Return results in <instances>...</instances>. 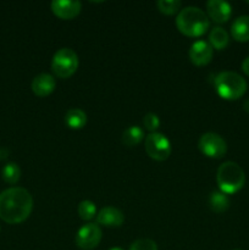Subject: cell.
I'll return each mask as SVG.
<instances>
[{
  "label": "cell",
  "instance_id": "19",
  "mask_svg": "<svg viewBox=\"0 0 249 250\" xmlns=\"http://www.w3.org/2000/svg\"><path fill=\"white\" fill-rule=\"evenodd\" d=\"M1 176L5 182L9 183V185H15L21 178V168H20V166L17 164L7 163L2 167Z\"/></svg>",
  "mask_w": 249,
  "mask_h": 250
},
{
  "label": "cell",
  "instance_id": "7",
  "mask_svg": "<svg viewBox=\"0 0 249 250\" xmlns=\"http://www.w3.org/2000/svg\"><path fill=\"white\" fill-rule=\"evenodd\" d=\"M198 148L207 158L211 159H221L227 153L226 141L215 132L202 134L198 142Z\"/></svg>",
  "mask_w": 249,
  "mask_h": 250
},
{
  "label": "cell",
  "instance_id": "18",
  "mask_svg": "<svg viewBox=\"0 0 249 250\" xmlns=\"http://www.w3.org/2000/svg\"><path fill=\"white\" fill-rule=\"evenodd\" d=\"M144 139V131L142 127L139 126H129L128 128H126L122 133V143L126 146H137V144L141 143Z\"/></svg>",
  "mask_w": 249,
  "mask_h": 250
},
{
  "label": "cell",
  "instance_id": "23",
  "mask_svg": "<svg viewBox=\"0 0 249 250\" xmlns=\"http://www.w3.org/2000/svg\"><path fill=\"white\" fill-rule=\"evenodd\" d=\"M129 250H158V246L149 238H141L134 241L129 247Z\"/></svg>",
  "mask_w": 249,
  "mask_h": 250
},
{
  "label": "cell",
  "instance_id": "11",
  "mask_svg": "<svg viewBox=\"0 0 249 250\" xmlns=\"http://www.w3.org/2000/svg\"><path fill=\"white\" fill-rule=\"evenodd\" d=\"M207 15L215 23H225L232 15V6L224 0H209L207 2Z\"/></svg>",
  "mask_w": 249,
  "mask_h": 250
},
{
  "label": "cell",
  "instance_id": "5",
  "mask_svg": "<svg viewBox=\"0 0 249 250\" xmlns=\"http://www.w3.org/2000/svg\"><path fill=\"white\" fill-rule=\"evenodd\" d=\"M78 55L71 48H61L54 54L51 70L59 78H70L78 68Z\"/></svg>",
  "mask_w": 249,
  "mask_h": 250
},
{
  "label": "cell",
  "instance_id": "24",
  "mask_svg": "<svg viewBox=\"0 0 249 250\" xmlns=\"http://www.w3.org/2000/svg\"><path fill=\"white\" fill-rule=\"evenodd\" d=\"M242 71H243L247 76H249V56L244 59L243 62H242Z\"/></svg>",
  "mask_w": 249,
  "mask_h": 250
},
{
  "label": "cell",
  "instance_id": "25",
  "mask_svg": "<svg viewBox=\"0 0 249 250\" xmlns=\"http://www.w3.org/2000/svg\"><path fill=\"white\" fill-rule=\"evenodd\" d=\"M9 156V150L5 148H0V160H5Z\"/></svg>",
  "mask_w": 249,
  "mask_h": 250
},
{
  "label": "cell",
  "instance_id": "14",
  "mask_svg": "<svg viewBox=\"0 0 249 250\" xmlns=\"http://www.w3.org/2000/svg\"><path fill=\"white\" fill-rule=\"evenodd\" d=\"M232 38L237 42H248L249 41V16L237 17L231 26Z\"/></svg>",
  "mask_w": 249,
  "mask_h": 250
},
{
  "label": "cell",
  "instance_id": "28",
  "mask_svg": "<svg viewBox=\"0 0 249 250\" xmlns=\"http://www.w3.org/2000/svg\"><path fill=\"white\" fill-rule=\"evenodd\" d=\"M233 250H239V249H233Z\"/></svg>",
  "mask_w": 249,
  "mask_h": 250
},
{
  "label": "cell",
  "instance_id": "9",
  "mask_svg": "<svg viewBox=\"0 0 249 250\" xmlns=\"http://www.w3.org/2000/svg\"><path fill=\"white\" fill-rule=\"evenodd\" d=\"M51 11L61 20H72L82 10V4L78 0H54L51 1Z\"/></svg>",
  "mask_w": 249,
  "mask_h": 250
},
{
  "label": "cell",
  "instance_id": "4",
  "mask_svg": "<svg viewBox=\"0 0 249 250\" xmlns=\"http://www.w3.org/2000/svg\"><path fill=\"white\" fill-rule=\"evenodd\" d=\"M215 89L225 100H237L247 92V81L239 73L233 71H224L215 77Z\"/></svg>",
  "mask_w": 249,
  "mask_h": 250
},
{
  "label": "cell",
  "instance_id": "15",
  "mask_svg": "<svg viewBox=\"0 0 249 250\" xmlns=\"http://www.w3.org/2000/svg\"><path fill=\"white\" fill-rule=\"evenodd\" d=\"M65 124L71 129H81L87 124V114L82 109L71 107L65 115Z\"/></svg>",
  "mask_w": 249,
  "mask_h": 250
},
{
  "label": "cell",
  "instance_id": "2",
  "mask_svg": "<svg viewBox=\"0 0 249 250\" xmlns=\"http://www.w3.org/2000/svg\"><path fill=\"white\" fill-rule=\"evenodd\" d=\"M176 27L187 37H200L210 27L207 12L197 6H186L176 16Z\"/></svg>",
  "mask_w": 249,
  "mask_h": 250
},
{
  "label": "cell",
  "instance_id": "17",
  "mask_svg": "<svg viewBox=\"0 0 249 250\" xmlns=\"http://www.w3.org/2000/svg\"><path fill=\"white\" fill-rule=\"evenodd\" d=\"M209 207L216 214L225 212L229 208V198L228 195L222 193L221 190L212 192L209 197Z\"/></svg>",
  "mask_w": 249,
  "mask_h": 250
},
{
  "label": "cell",
  "instance_id": "16",
  "mask_svg": "<svg viewBox=\"0 0 249 250\" xmlns=\"http://www.w3.org/2000/svg\"><path fill=\"white\" fill-rule=\"evenodd\" d=\"M229 43V34L222 27H214L209 33V44L212 49L216 50H224Z\"/></svg>",
  "mask_w": 249,
  "mask_h": 250
},
{
  "label": "cell",
  "instance_id": "8",
  "mask_svg": "<svg viewBox=\"0 0 249 250\" xmlns=\"http://www.w3.org/2000/svg\"><path fill=\"white\" fill-rule=\"evenodd\" d=\"M103 238L102 229L98 224H87L78 229L76 234V246L82 250H93L99 246Z\"/></svg>",
  "mask_w": 249,
  "mask_h": 250
},
{
  "label": "cell",
  "instance_id": "13",
  "mask_svg": "<svg viewBox=\"0 0 249 250\" xmlns=\"http://www.w3.org/2000/svg\"><path fill=\"white\" fill-rule=\"evenodd\" d=\"M32 90L39 98L50 95L56 87L55 77L50 73H39L32 81Z\"/></svg>",
  "mask_w": 249,
  "mask_h": 250
},
{
  "label": "cell",
  "instance_id": "21",
  "mask_svg": "<svg viewBox=\"0 0 249 250\" xmlns=\"http://www.w3.org/2000/svg\"><path fill=\"white\" fill-rule=\"evenodd\" d=\"M159 11L165 15H175L176 12H180L182 2L180 0H159L156 2Z\"/></svg>",
  "mask_w": 249,
  "mask_h": 250
},
{
  "label": "cell",
  "instance_id": "20",
  "mask_svg": "<svg viewBox=\"0 0 249 250\" xmlns=\"http://www.w3.org/2000/svg\"><path fill=\"white\" fill-rule=\"evenodd\" d=\"M77 212L83 221H90L92 219L97 217V207L92 200H82L78 204Z\"/></svg>",
  "mask_w": 249,
  "mask_h": 250
},
{
  "label": "cell",
  "instance_id": "22",
  "mask_svg": "<svg viewBox=\"0 0 249 250\" xmlns=\"http://www.w3.org/2000/svg\"><path fill=\"white\" fill-rule=\"evenodd\" d=\"M143 126L144 129H146V131H149L150 133H153V132H155L156 129L160 127V119H159L158 115L154 114V112H148V114L143 117Z\"/></svg>",
  "mask_w": 249,
  "mask_h": 250
},
{
  "label": "cell",
  "instance_id": "12",
  "mask_svg": "<svg viewBox=\"0 0 249 250\" xmlns=\"http://www.w3.org/2000/svg\"><path fill=\"white\" fill-rule=\"evenodd\" d=\"M124 221V212L114 207H105L97 214V224L104 227H120Z\"/></svg>",
  "mask_w": 249,
  "mask_h": 250
},
{
  "label": "cell",
  "instance_id": "10",
  "mask_svg": "<svg viewBox=\"0 0 249 250\" xmlns=\"http://www.w3.org/2000/svg\"><path fill=\"white\" fill-rule=\"evenodd\" d=\"M214 50L207 41H197L190 45L189 59L195 66H205L212 60Z\"/></svg>",
  "mask_w": 249,
  "mask_h": 250
},
{
  "label": "cell",
  "instance_id": "1",
  "mask_svg": "<svg viewBox=\"0 0 249 250\" xmlns=\"http://www.w3.org/2000/svg\"><path fill=\"white\" fill-rule=\"evenodd\" d=\"M33 210V198L22 187H11L0 193V219L10 225L26 221Z\"/></svg>",
  "mask_w": 249,
  "mask_h": 250
},
{
  "label": "cell",
  "instance_id": "27",
  "mask_svg": "<svg viewBox=\"0 0 249 250\" xmlns=\"http://www.w3.org/2000/svg\"><path fill=\"white\" fill-rule=\"evenodd\" d=\"M109 250H124V249L120 248V247H114V248H110Z\"/></svg>",
  "mask_w": 249,
  "mask_h": 250
},
{
  "label": "cell",
  "instance_id": "26",
  "mask_svg": "<svg viewBox=\"0 0 249 250\" xmlns=\"http://www.w3.org/2000/svg\"><path fill=\"white\" fill-rule=\"evenodd\" d=\"M243 110H244V111L248 112V114H249V98H248V99L244 100V103H243Z\"/></svg>",
  "mask_w": 249,
  "mask_h": 250
},
{
  "label": "cell",
  "instance_id": "3",
  "mask_svg": "<svg viewBox=\"0 0 249 250\" xmlns=\"http://www.w3.org/2000/svg\"><path fill=\"white\" fill-rule=\"evenodd\" d=\"M216 182L222 193L227 195L234 194L244 187L246 173L237 163L226 161L217 168Z\"/></svg>",
  "mask_w": 249,
  "mask_h": 250
},
{
  "label": "cell",
  "instance_id": "6",
  "mask_svg": "<svg viewBox=\"0 0 249 250\" xmlns=\"http://www.w3.org/2000/svg\"><path fill=\"white\" fill-rule=\"evenodd\" d=\"M144 148L150 159L155 161H165L171 155V143L167 137L159 132L149 133L144 139Z\"/></svg>",
  "mask_w": 249,
  "mask_h": 250
}]
</instances>
